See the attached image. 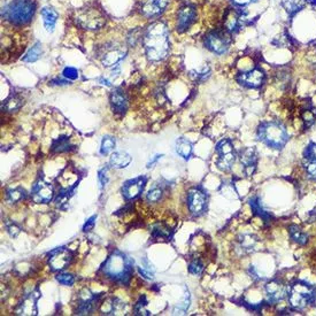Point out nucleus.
Instances as JSON below:
<instances>
[{
  "label": "nucleus",
  "mask_w": 316,
  "mask_h": 316,
  "mask_svg": "<svg viewBox=\"0 0 316 316\" xmlns=\"http://www.w3.org/2000/svg\"><path fill=\"white\" fill-rule=\"evenodd\" d=\"M143 46L150 61H161L169 53V31L163 22L151 23L143 35Z\"/></svg>",
  "instance_id": "obj_1"
},
{
  "label": "nucleus",
  "mask_w": 316,
  "mask_h": 316,
  "mask_svg": "<svg viewBox=\"0 0 316 316\" xmlns=\"http://www.w3.org/2000/svg\"><path fill=\"white\" fill-rule=\"evenodd\" d=\"M105 276L121 284H128L132 275V261L123 253L113 252L101 268Z\"/></svg>",
  "instance_id": "obj_2"
},
{
  "label": "nucleus",
  "mask_w": 316,
  "mask_h": 316,
  "mask_svg": "<svg viewBox=\"0 0 316 316\" xmlns=\"http://www.w3.org/2000/svg\"><path fill=\"white\" fill-rule=\"evenodd\" d=\"M35 12V0H13L3 8L2 18L15 27H23L31 22Z\"/></svg>",
  "instance_id": "obj_3"
},
{
  "label": "nucleus",
  "mask_w": 316,
  "mask_h": 316,
  "mask_svg": "<svg viewBox=\"0 0 316 316\" xmlns=\"http://www.w3.org/2000/svg\"><path fill=\"white\" fill-rule=\"evenodd\" d=\"M258 138L269 147L281 150L289 141V133L285 125L277 121H268L261 123L258 128Z\"/></svg>",
  "instance_id": "obj_4"
},
{
  "label": "nucleus",
  "mask_w": 316,
  "mask_h": 316,
  "mask_svg": "<svg viewBox=\"0 0 316 316\" xmlns=\"http://www.w3.org/2000/svg\"><path fill=\"white\" fill-rule=\"evenodd\" d=\"M316 289L303 281H297L290 286L288 300L290 306L296 310H301L314 302Z\"/></svg>",
  "instance_id": "obj_5"
},
{
  "label": "nucleus",
  "mask_w": 316,
  "mask_h": 316,
  "mask_svg": "<svg viewBox=\"0 0 316 316\" xmlns=\"http://www.w3.org/2000/svg\"><path fill=\"white\" fill-rule=\"evenodd\" d=\"M215 150L217 153V168L222 171H229L237 159V153H236L233 143L229 139H222L217 143Z\"/></svg>",
  "instance_id": "obj_6"
},
{
  "label": "nucleus",
  "mask_w": 316,
  "mask_h": 316,
  "mask_svg": "<svg viewBox=\"0 0 316 316\" xmlns=\"http://www.w3.org/2000/svg\"><path fill=\"white\" fill-rule=\"evenodd\" d=\"M230 33L227 32L224 29H215V30L209 31L205 36V46L210 52L218 56H222L228 52L230 48Z\"/></svg>",
  "instance_id": "obj_7"
},
{
  "label": "nucleus",
  "mask_w": 316,
  "mask_h": 316,
  "mask_svg": "<svg viewBox=\"0 0 316 316\" xmlns=\"http://www.w3.org/2000/svg\"><path fill=\"white\" fill-rule=\"evenodd\" d=\"M76 22L86 30H98L106 23V19L98 8H84L76 15Z\"/></svg>",
  "instance_id": "obj_8"
},
{
  "label": "nucleus",
  "mask_w": 316,
  "mask_h": 316,
  "mask_svg": "<svg viewBox=\"0 0 316 316\" xmlns=\"http://www.w3.org/2000/svg\"><path fill=\"white\" fill-rule=\"evenodd\" d=\"M208 197L201 188H193L188 193V207L193 216H200L207 209Z\"/></svg>",
  "instance_id": "obj_9"
},
{
  "label": "nucleus",
  "mask_w": 316,
  "mask_h": 316,
  "mask_svg": "<svg viewBox=\"0 0 316 316\" xmlns=\"http://www.w3.org/2000/svg\"><path fill=\"white\" fill-rule=\"evenodd\" d=\"M197 20V8L191 4H185L179 7L176 16V30L178 32H184L196 22Z\"/></svg>",
  "instance_id": "obj_10"
},
{
  "label": "nucleus",
  "mask_w": 316,
  "mask_h": 316,
  "mask_svg": "<svg viewBox=\"0 0 316 316\" xmlns=\"http://www.w3.org/2000/svg\"><path fill=\"white\" fill-rule=\"evenodd\" d=\"M49 265L52 272H62L70 264L73 260L71 252L65 247L56 248L49 253Z\"/></svg>",
  "instance_id": "obj_11"
},
{
  "label": "nucleus",
  "mask_w": 316,
  "mask_h": 316,
  "mask_svg": "<svg viewBox=\"0 0 316 316\" xmlns=\"http://www.w3.org/2000/svg\"><path fill=\"white\" fill-rule=\"evenodd\" d=\"M54 197V189L52 184L44 179H38L33 184L31 190V198L36 204H49Z\"/></svg>",
  "instance_id": "obj_12"
},
{
  "label": "nucleus",
  "mask_w": 316,
  "mask_h": 316,
  "mask_svg": "<svg viewBox=\"0 0 316 316\" xmlns=\"http://www.w3.org/2000/svg\"><path fill=\"white\" fill-rule=\"evenodd\" d=\"M236 79H237V82L240 84V85L256 88V87H260L264 83L265 74L262 69L254 68V69H251L250 71H246V73L238 74Z\"/></svg>",
  "instance_id": "obj_13"
},
{
  "label": "nucleus",
  "mask_w": 316,
  "mask_h": 316,
  "mask_svg": "<svg viewBox=\"0 0 316 316\" xmlns=\"http://www.w3.org/2000/svg\"><path fill=\"white\" fill-rule=\"evenodd\" d=\"M264 290L268 296V302L276 303L278 301L283 300V299L288 296L289 288L283 283V282L278 280H273L264 285Z\"/></svg>",
  "instance_id": "obj_14"
},
{
  "label": "nucleus",
  "mask_w": 316,
  "mask_h": 316,
  "mask_svg": "<svg viewBox=\"0 0 316 316\" xmlns=\"http://www.w3.org/2000/svg\"><path fill=\"white\" fill-rule=\"evenodd\" d=\"M239 161L243 164L244 174L246 176H252L256 169V164H258V152L254 147H246L240 151Z\"/></svg>",
  "instance_id": "obj_15"
},
{
  "label": "nucleus",
  "mask_w": 316,
  "mask_h": 316,
  "mask_svg": "<svg viewBox=\"0 0 316 316\" xmlns=\"http://www.w3.org/2000/svg\"><path fill=\"white\" fill-rule=\"evenodd\" d=\"M99 296H95L88 289H83L78 293L77 297V309L76 314L86 315L92 311L97 302H98Z\"/></svg>",
  "instance_id": "obj_16"
},
{
  "label": "nucleus",
  "mask_w": 316,
  "mask_h": 316,
  "mask_svg": "<svg viewBox=\"0 0 316 316\" xmlns=\"http://www.w3.org/2000/svg\"><path fill=\"white\" fill-rule=\"evenodd\" d=\"M126 52L120 46H105L101 52V62L105 67H113L125 58Z\"/></svg>",
  "instance_id": "obj_17"
},
{
  "label": "nucleus",
  "mask_w": 316,
  "mask_h": 316,
  "mask_svg": "<svg viewBox=\"0 0 316 316\" xmlns=\"http://www.w3.org/2000/svg\"><path fill=\"white\" fill-rule=\"evenodd\" d=\"M168 4H169V0H144L139 7V11L143 16L152 19L161 14L166 10Z\"/></svg>",
  "instance_id": "obj_18"
},
{
  "label": "nucleus",
  "mask_w": 316,
  "mask_h": 316,
  "mask_svg": "<svg viewBox=\"0 0 316 316\" xmlns=\"http://www.w3.org/2000/svg\"><path fill=\"white\" fill-rule=\"evenodd\" d=\"M146 183L145 177H137L134 179H130L123 184L121 189L122 195L126 200H133L142 195Z\"/></svg>",
  "instance_id": "obj_19"
},
{
  "label": "nucleus",
  "mask_w": 316,
  "mask_h": 316,
  "mask_svg": "<svg viewBox=\"0 0 316 316\" xmlns=\"http://www.w3.org/2000/svg\"><path fill=\"white\" fill-rule=\"evenodd\" d=\"M243 21H244L243 12L238 11L237 8H230V10L227 11L224 19H223V29H224L227 32L234 33L239 30L243 24Z\"/></svg>",
  "instance_id": "obj_20"
},
{
  "label": "nucleus",
  "mask_w": 316,
  "mask_h": 316,
  "mask_svg": "<svg viewBox=\"0 0 316 316\" xmlns=\"http://www.w3.org/2000/svg\"><path fill=\"white\" fill-rule=\"evenodd\" d=\"M303 168L310 179L316 180V144L310 143L303 152Z\"/></svg>",
  "instance_id": "obj_21"
},
{
  "label": "nucleus",
  "mask_w": 316,
  "mask_h": 316,
  "mask_svg": "<svg viewBox=\"0 0 316 316\" xmlns=\"http://www.w3.org/2000/svg\"><path fill=\"white\" fill-rule=\"evenodd\" d=\"M109 101H111L113 112L119 115H123L128 108V98H126L124 91L122 88H115L109 96Z\"/></svg>",
  "instance_id": "obj_22"
},
{
  "label": "nucleus",
  "mask_w": 316,
  "mask_h": 316,
  "mask_svg": "<svg viewBox=\"0 0 316 316\" xmlns=\"http://www.w3.org/2000/svg\"><path fill=\"white\" fill-rule=\"evenodd\" d=\"M39 292H33L29 294L28 297L23 299V301L20 303L19 309L16 310V314L19 315H37V299L39 298Z\"/></svg>",
  "instance_id": "obj_23"
},
{
  "label": "nucleus",
  "mask_w": 316,
  "mask_h": 316,
  "mask_svg": "<svg viewBox=\"0 0 316 316\" xmlns=\"http://www.w3.org/2000/svg\"><path fill=\"white\" fill-rule=\"evenodd\" d=\"M124 302L117 298H106L100 303V311L105 315H114L124 308Z\"/></svg>",
  "instance_id": "obj_24"
},
{
  "label": "nucleus",
  "mask_w": 316,
  "mask_h": 316,
  "mask_svg": "<svg viewBox=\"0 0 316 316\" xmlns=\"http://www.w3.org/2000/svg\"><path fill=\"white\" fill-rule=\"evenodd\" d=\"M41 18H43L44 21V25L45 29L48 32H53L54 28H56V23L58 21V13L51 7H44L43 10L40 12Z\"/></svg>",
  "instance_id": "obj_25"
},
{
  "label": "nucleus",
  "mask_w": 316,
  "mask_h": 316,
  "mask_svg": "<svg viewBox=\"0 0 316 316\" xmlns=\"http://www.w3.org/2000/svg\"><path fill=\"white\" fill-rule=\"evenodd\" d=\"M130 162H131V157L123 151L115 152L111 157V166L116 168V169H123V168L129 166Z\"/></svg>",
  "instance_id": "obj_26"
},
{
  "label": "nucleus",
  "mask_w": 316,
  "mask_h": 316,
  "mask_svg": "<svg viewBox=\"0 0 316 316\" xmlns=\"http://www.w3.org/2000/svg\"><path fill=\"white\" fill-rule=\"evenodd\" d=\"M175 149H176L177 154H178L179 157H182L185 160L190 159V157L192 155V151H193L192 144L188 141V139H185V138L177 139Z\"/></svg>",
  "instance_id": "obj_27"
},
{
  "label": "nucleus",
  "mask_w": 316,
  "mask_h": 316,
  "mask_svg": "<svg viewBox=\"0 0 316 316\" xmlns=\"http://www.w3.org/2000/svg\"><path fill=\"white\" fill-rule=\"evenodd\" d=\"M258 239L253 235L244 234L238 237V246L243 252H251L255 247Z\"/></svg>",
  "instance_id": "obj_28"
},
{
  "label": "nucleus",
  "mask_w": 316,
  "mask_h": 316,
  "mask_svg": "<svg viewBox=\"0 0 316 316\" xmlns=\"http://www.w3.org/2000/svg\"><path fill=\"white\" fill-rule=\"evenodd\" d=\"M301 121L305 128H309L316 121V109L311 105H307L301 111Z\"/></svg>",
  "instance_id": "obj_29"
},
{
  "label": "nucleus",
  "mask_w": 316,
  "mask_h": 316,
  "mask_svg": "<svg viewBox=\"0 0 316 316\" xmlns=\"http://www.w3.org/2000/svg\"><path fill=\"white\" fill-rule=\"evenodd\" d=\"M70 143L69 138L67 136H61L57 139H54L52 143V146H51V151L52 153H65V152H68L70 150Z\"/></svg>",
  "instance_id": "obj_30"
},
{
  "label": "nucleus",
  "mask_w": 316,
  "mask_h": 316,
  "mask_svg": "<svg viewBox=\"0 0 316 316\" xmlns=\"http://www.w3.org/2000/svg\"><path fill=\"white\" fill-rule=\"evenodd\" d=\"M289 234L291 239H292L294 243L299 244V245H305V244H307V242H308V235L303 233L298 225H290Z\"/></svg>",
  "instance_id": "obj_31"
},
{
  "label": "nucleus",
  "mask_w": 316,
  "mask_h": 316,
  "mask_svg": "<svg viewBox=\"0 0 316 316\" xmlns=\"http://www.w3.org/2000/svg\"><path fill=\"white\" fill-rule=\"evenodd\" d=\"M250 205H251V208H252L253 212H254L255 214H258L260 217H262L265 222L270 221L272 214L268 213L267 210L263 209L262 205H261V201L259 199V197L252 198V199L250 200Z\"/></svg>",
  "instance_id": "obj_32"
},
{
  "label": "nucleus",
  "mask_w": 316,
  "mask_h": 316,
  "mask_svg": "<svg viewBox=\"0 0 316 316\" xmlns=\"http://www.w3.org/2000/svg\"><path fill=\"white\" fill-rule=\"evenodd\" d=\"M303 0H283L282 6L285 8V11L289 13L290 16H293L303 7Z\"/></svg>",
  "instance_id": "obj_33"
},
{
  "label": "nucleus",
  "mask_w": 316,
  "mask_h": 316,
  "mask_svg": "<svg viewBox=\"0 0 316 316\" xmlns=\"http://www.w3.org/2000/svg\"><path fill=\"white\" fill-rule=\"evenodd\" d=\"M40 56H41V44L39 41H37V43L25 53V56L22 58V61L28 63L35 62L40 58Z\"/></svg>",
  "instance_id": "obj_34"
},
{
  "label": "nucleus",
  "mask_w": 316,
  "mask_h": 316,
  "mask_svg": "<svg viewBox=\"0 0 316 316\" xmlns=\"http://www.w3.org/2000/svg\"><path fill=\"white\" fill-rule=\"evenodd\" d=\"M7 200L10 202H18L20 200L24 199L27 197V193H25L24 190L22 188H15L8 190L6 193Z\"/></svg>",
  "instance_id": "obj_35"
},
{
  "label": "nucleus",
  "mask_w": 316,
  "mask_h": 316,
  "mask_svg": "<svg viewBox=\"0 0 316 316\" xmlns=\"http://www.w3.org/2000/svg\"><path fill=\"white\" fill-rule=\"evenodd\" d=\"M22 106V100H21L19 97L16 96H12L11 98H8L5 104L3 105V108L6 109V112H16L18 109H20V107Z\"/></svg>",
  "instance_id": "obj_36"
},
{
  "label": "nucleus",
  "mask_w": 316,
  "mask_h": 316,
  "mask_svg": "<svg viewBox=\"0 0 316 316\" xmlns=\"http://www.w3.org/2000/svg\"><path fill=\"white\" fill-rule=\"evenodd\" d=\"M114 146H115V139L111 136L104 137L100 146V153L103 155H107L109 152L113 151Z\"/></svg>",
  "instance_id": "obj_37"
},
{
  "label": "nucleus",
  "mask_w": 316,
  "mask_h": 316,
  "mask_svg": "<svg viewBox=\"0 0 316 316\" xmlns=\"http://www.w3.org/2000/svg\"><path fill=\"white\" fill-rule=\"evenodd\" d=\"M202 272H204V264L200 260H192L189 264V273L192 274V275H201Z\"/></svg>",
  "instance_id": "obj_38"
},
{
  "label": "nucleus",
  "mask_w": 316,
  "mask_h": 316,
  "mask_svg": "<svg viewBox=\"0 0 316 316\" xmlns=\"http://www.w3.org/2000/svg\"><path fill=\"white\" fill-rule=\"evenodd\" d=\"M56 280L61 285H66V286H71L75 283V278L73 275H71V274H58Z\"/></svg>",
  "instance_id": "obj_39"
},
{
  "label": "nucleus",
  "mask_w": 316,
  "mask_h": 316,
  "mask_svg": "<svg viewBox=\"0 0 316 316\" xmlns=\"http://www.w3.org/2000/svg\"><path fill=\"white\" fill-rule=\"evenodd\" d=\"M161 197H162V190L160 188H154L150 190L149 193H147L146 199L150 202H157L161 199Z\"/></svg>",
  "instance_id": "obj_40"
},
{
  "label": "nucleus",
  "mask_w": 316,
  "mask_h": 316,
  "mask_svg": "<svg viewBox=\"0 0 316 316\" xmlns=\"http://www.w3.org/2000/svg\"><path fill=\"white\" fill-rule=\"evenodd\" d=\"M209 68L207 67V68H202L201 70H198V71H191V76L193 77V79H195V81H198V82H200V81H204V79H206L209 76Z\"/></svg>",
  "instance_id": "obj_41"
},
{
  "label": "nucleus",
  "mask_w": 316,
  "mask_h": 316,
  "mask_svg": "<svg viewBox=\"0 0 316 316\" xmlns=\"http://www.w3.org/2000/svg\"><path fill=\"white\" fill-rule=\"evenodd\" d=\"M145 306H146L145 297H143V298H141V300L136 303V306H134V314L136 315H150L149 310L145 308Z\"/></svg>",
  "instance_id": "obj_42"
},
{
  "label": "nucleus",
  "mask_w": 316,
  "mask_h": 316,
  "mask_svg": "<svg viewBox=\"0 0 316 316\" xmlns=\"http://www.w3.org/2000/svg\"><path fill=\"white\" fill-rule=\"evenodd\" d=\"M63 77L67 79H70V81H75V79L78 78V71L74 67H66L62 71Z\"/></svg>",
  "instance_id": "obj_43"
},
{
  "label": "nucleus",
  "mask_w": 316,
  "mask_h": 316,
  "mask_svg": "<svg viewBox=\"0 0 316 316\" xmlns=\"http://www.w3.org/2000/svg\"><path fill=\"white\" fill-rule=\"evenodd\" d=\"M153 236L155 238H167L169 236V233H168L167 229H163V228L158 225L153 230Z\"/></svg>",
  "instance_id": "obj_44"
},
{
  "label": "nucleus",
  "mask_w": 316,
  "mask_h": 316,
  "mask_svg": "<svg viewBox=\"0 0 316 316\" xmlns=\"http://www.w3.org/2000/svg\"><path fill=\"white\" fill-rule=\"evenodd\" d=\"M6 229L8 231V234H10L12 237H16L20 234V228L15 224V223H10V224H7Z\"/></svg>",
  "instance_id": "obj_45"
},
{
  "label": "nucleus",
  "mask_w": 316,
  "mask_h": 316,
  "mask_svg": "<svg viewBox=\"0 0 316 316\" xmlns=\"http://www.w3.org/2000/svg\"><path fill=\"white\" fill-rule=\"evenodd\" d=\"M99 182L101 187H105L108 182V176H107V169H103L99 171Z\"/></svg>",
  "instance_id": "obj_46"
},
{
  "label": "nucleus",
  "mask_w": 316,
  "mask_h": 316,
  "mask_svg": "<svg viewBox=\"0 0 316 316\" xmlns=\"http://www.w3.org/2000/svg\"><path fill=\"white\" fill-rule=\"evenodd\" d=\"M138 270L142 274V276H144L147 280H153V273L151 272L150 268L146 269L145 267H139Z\"/></svg>",
  "instance_id": "obj_47"
},
{
  "label": "nucleus",
  "mask_w": 316,
  "mask_h": 316,
  "mask_svg": "<svg viewBox=\"0 0 316 316\" xmlns=\"http://www.w3.org/2000/svg\"><path fill=\"white\" fill-rule=\"evenodd\" d=\"M96 218H97V216H92V217L88 218L85 224H84V227H83V231H85V233H86V231H90L92 228H94V225H95Z\"/></svg>",
  "instance_id": "obj_48"
},
{
  "label": "nucleus",
  "mask_w": 316,
  "mask_h": 316,
  "mask_svg": "<svg viewBox=\"0 0 316 316\" xmlns=\"http://www.w3.org/2000/svg\"><path fill=\"white\" fill-rule=\"evenodd\" d=\"M255 2H256V0H231V3H233L234 5L238 6V7L247 6V5H250V4L255 3Z\"/></svg>",
  "instance_id": "obj_49"
},
{
  "label": "nucleus",
  "mask_w": 316,
  "mask_h": 316,
  "mask_svg": "<svg viewBox=\"0 0 316 316\" xmlns=\"http://www.w3.org/2000/svg\"><path fill=\"white\" fill-rule=\"evenodd\" d=\"M54 84H57V85H67V84H70L69 79H63V78H57L53 81Z\"/></svg>",
  "instance_id": "obj_50"
},
{
  "label": "nucleus",
  "mask_w": 316,
  "mask_h": 316,
  "mask_svg": "<svg viewBox=\"0 0 316 316\" xmlns=\"http://www.w3.org/2000/svg\"><path fill=\"white\" fill-rule=\"evenodd\" d=\"M162 155H155V157L152 159V161H150L149 163H147V168H151V167H153V164L158 161V160L161 158Z\"/></svg>",
  "instance_id": "obj_51"
},
{
  "label": "nucleus",
  "mask_w": 316,
  "mask_h": 316,
  "mask_svg": "<svg viewBox=\"0 0 316 316\" xmlns=\"http://www.w3.org/2000/svg\"><path fill=\"white\" fill-rule=\"evenodd\" d=\"M307 2L313 4V5H316V0H307Z\"/></svg>",
  "instance_id": "obj_52"
},
{
  "label": "nucleus",
  "mask_w": 316,
  "mask_h": 316,
  "mask_svg": "<svg viewBox=\"0 0 316 316\" xmlns=\"http://www.w3.org/2000/svg\"><path fill=\"white\" fill-rule=\"evenodd\" d=\"M313 303H315V306H316V292H315V297H314V302Z\"/></svg>",
  "instance_id": "obj_53"
}]
</instances>
